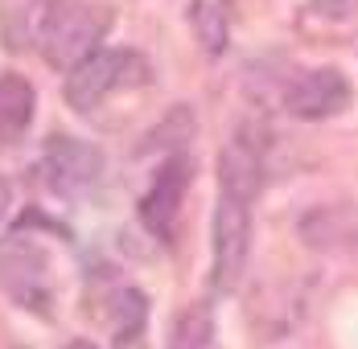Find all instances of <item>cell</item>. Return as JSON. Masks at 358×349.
<instances>
[{
    "instance_id": "cell-13",
    "label": "cell",
    "mask_w": 358,
    "mask_h": 349,
    "mask_svg": "<svg viewBox=\"0 0 358 349\" xmlns=\"http://www.w3.org/2000/svg\"><path fill=\"white\" fill-rule=\"evenodd\" d=\"M189 21H194V34L202 41V50L210 58H218L227 50V17H222V8H218L215 0H194Z\"/></svg>"
},
{
    "instance_id": "cell-4",
    "label": "cell",
    "mask_w": 358,
    "mask_h": 349,
    "mask_svg": "<svg viewBox=\"0 0 358 349\" xmlns=\"http://www.w3.org/2000/svg\"><path fill=\"white\" fill-rule=\"evenodd\" d=\"M41 173L45 185L62 198H78L87 189L99 185L103 177V152L87 140L74 136H50L45 140V152H41Z\"/></svg>"
},
{
    "instance_id": "cell-9",
    "label": "cell",
    "mask_w": 358,
    "mask_h": 349,
    "mask_svg": "<svg viewBox=\"0 0 358 349\" xmlns=\"http://www.w3.org/2000/svg\"><path fill=\"white\" fill-rule=\"evenodd\" d=\"M37 95L29 78L21 74H0V144H17L34 124Z\"/></svg>"
},
{
    "instance_id": "cell-1",
    "label": "cell",
    "mask_w": 358,
    "mask_h": 349,
    "mask_svg": "<svg viewBox=\"0 0 358 349\" xmlns=\"http://www.w3.org/2000/svg\"><path fill=\"white\" fill-rule=\"evenodd\" d=\"M25 21V37H37L45 62L58 70H74L83 58L99 50L111 17L87 0H41V13H17Z\"/></svg>"
},
{
    "instance_id": "cell-11",
    "label": "cell",
    "mask_w": 358,
    "mask_h": 349,
    "mask_svg": "<svg viewBox=\"0 0 358 349\" xmlns=\"http://www.w3.org/2000/svg\"><path fill=\"white\" fill-rule=\"evenodd\" d=\"M194 132H198V119H194V107H169L165 111V119L152 128V132H144L141 144H136V152L141 156H148V152H169V148H181V144H189L194 140Z\"/></svg>"
},
{
    "instance_id": "cell-2",
    "label": "cell",
    "mask_w": 358,
    "mask_h": 349,
    "mask_svg": "<svg viewBox=\"0 0 358 349\" xmlns=\"http://www.w3.org/2000/svg\"><path fill=\"white\" fill-rule=\"evenodd\" d=\"M144 62L132 50H95L91 58H83L66 78V103L74 111H95L108 95H115L128 82H141Z\"/></svg>"
},
{
    "instance_id": "cell-3",
    "label": "cell",
    "mask_w": 358,
    "mask_h": 349,
    "mask_svg": "<svg viewBox=\"0 0 358 349\" xmlns=\"http://www.w3.org/2000/svg\"><path fill=\"white\" fill-rule=\"evenodd\" d=\"M251 255V214L248 202L218 193L215 206V263H210V283L215 292H235L243 283Z\"/></svg>"
},
{
    "instance_id": "cell-6",
    "label": "cell",
    "mask_w": 358,
    "mask_h": 349,
    "mask_svg": "<svg viewBox=\"0 0 358 349\" xmlns=\"http://www.w3.org/2000/svg\"><path fill=\"white\" fill-rule=\"evenodd\" d=\"M285 107H288V115H296V119H329V115L350 107V82H346L342 70H334V66L305 70V74H296L288 82Z\"/></svg>"
},
{
    "instance_id": "cell-16",
    "label": "cell",
    "mask_w": 358,
    "mask_h": 349,
    "mask_svg": "<svg viewBox=\"0 0 358 349\" xmlns=\"http://www.w3.org/2000/svg\"><path fill=\"white\" fill-rule=\"evenodd\" d=\"M66 349H95V346H91V341H71Z\"/></svg>"
},
{
    "instance_id": "cell-14",
    "label": "cell",
    "mask_w": 358,
    "mask_h": 349,
    "mask_svg": "<svg viewBox=\"0 0 358 349\" xmlns=\"http://www.w3.org/2000/svg\"><path fill=\"white\" fill-rule=\"evenodd\" d=\"M309 8L325 21H346L358 13V0H309Z\"/></svg>"
},
{
    "instance_id": "cell-7",
    "label": "cell",
    "mask_w": 358,
    "mask_h": 349,
    "mask_svg": "<svg viewBox=\"0 0 358 349\" xmlns=\"http://www.w3.org/2000/svg\"><path fill=\"white\" fill-rule=\"evenodd\" d=\"M189 161L185 156H169L157 177H152V185H148V193H144L141 202V222L161 239V243H169L173 239V226H178V214H181V202H185V189H189Z\"/></svg>"
},
{
    "instance_id": "cell-15",
    "label": "cell",
    "mask_w": 358,
    "mask_h": 349,
    "mask_svg": "<svg viewBox=\"0 0 358 349\" xmlns=\"http://www.w3.org/2000/svg\"><path fill=\"white\" fill-rule=\"evenodd\" d=\"M8 206H13V185H8V181L0 177V222L8 218Z\"/></svg>"
},
{
    "instance_id": "cell-12",
    "label": "cell",
    "mask_w": 358,
    "mask_h": 349,
    "mask_svg": "<svg viewBox=\"0 0 358 349\" xmlns=\"http://www.w3.org/2000/svg\"><path fill=\"white\" fill-rule=\"evenodd\" d=\"M210 341H215V313H210V304H189L173 320V333H169V346L165 349H210Z\"/></svg>"
},
{
    "instance_id": "cell-8",
    "label": "cell",
    "mask_w": 358,
    "mask_h": 349,
    "mask_svg": "<svg viewBox=\"0 0 358 349\" xmlns=\"http://www.w3.org/2000/svg\"><path fill=\"white\" fill-rule=\"evenodd\" d=\"M259 185H264V144L251 140V132L243 128L218 156V193L239 198V202L251 206Z\"/></svg>"
},
{
    "instance_id": "cell-5",
    "label": "cell",
    "mask_w": 358,
    "mask_h": 349,
    "mask_svg": "<svg viewBox=\"0 0 358 349\" xmlns=\"http://www.w3.org/2000/svg\"><path fill=\"white\" fill-rule=\"evenodd\" d=\"M50 255L29 239H4L0 243V288L21 300L25 309H34L37 316L50 313Z\"/></svg>"
},
{
    "instance_id": "cell-10",
    "label": "cell",
    "mask_w": 358,
    "mask_h": 349,
    "mask_svg": "<svg viewBox=\"0 0 358 349\" xmlns=\"http://www.w3.org/2000/svg\"><path fill=\"white\" fill-rule=\"evenodd\" d=\"M144 325H148V300L136 288H124L111 296V329L115 349H144Z\"/></svg>"
}]
</instances>
